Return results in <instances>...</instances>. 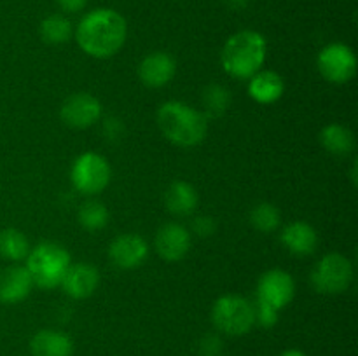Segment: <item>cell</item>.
Wrapping results in <instances>:
<instances>
[{
	"label": "cell",
	"mask_w": 358,
	"mask_h": 356,
	"mask_svg": "<svg viewBox=\"0 0 358 356\" xmlns=\"http://www.w3.org/2000/svg\"><path fill=\"white\" fill-rule=\"evenodd\" d=\"M73 34L79 47L87 56L105 59L122 49L128 37V24L117 10L100 7L84 14Z\"/></svg>",
	"instance_id": "cell-1"
},
{
	"label": "cell",
	"mask_w": 358,
	"mask_h": 356,
	"mask_svg": "<svg viewBox=\"0 0 358 356\" xmlns=\"http://www.w3.org/2000/svg\"><path fill=\"white\" fill-rule=\"evenodd\" d=\"M157 126L168 142L189 149L205 140L208 133V119L201 110L182 101H166L157 110Z\"/></svg>",
	"instance_id": "cell-2"
},
{
	"label": "cell",
	"mask_w": 358,
	"mask_h": 356,
	"mask_svg": "<svg viewBox=\"0 0 358 356\" xmlns=\"http://www.w3.org/2000/svg\"><path fill=\"white\" fill-rule=\"evenodd\" d=\"M268 54L264 35L255 30H241L231 35L220 52V63L227 75L250 79L262 68Z\"/></svg>",
	"instance_id": "cell-3"
},
{
	"label": "cell",
	"mask_w": 358,
	"mask_h": 356,
	"mask_svg": "<svg viewBox=\"0 0 358 356\" xmlns=\"http://www.w3.org/2000/svg\"><path fill=\"white\" fill-rule=\"evenodd\" d=\"M70 264L72 262L69 251L62 244L51 241L30 248L27 257V269L34 279V285L42 290L58 288Z\"/></svg>",
	"instance_id": "cell-4"
},
{
	"label": "cell",
	"mask_w": 358,
	"mask_h": 356,
	"mask_svg": "<svg viewBox=\"0 0 358 356\" xmlns=\"http://www.w3.org/2000/svg\"><path fill=\"white\" fill-rule=\"evenodd\" d=\"M212 321L220 334L240 337L254 328L255 307L245 297L224 295L213 304Z\"/></svg>",
	"instance_id": "cell-5"
},
{
	"label": "cell",
	"mask_w": 358,
	"mask_h": 356,
	"mask_svg": "<svg viewBox=\"0 0 358 356\" xmlns=\"http://www.w3.org/2000/svg\"><path fill=\"white\" fill-rule=\"evenodd\" d=\"M353 281V264L341 253H327L311 272V285L318 293L338 295L346 292Z\"/></svg>",
	"instance_id": "cell-6"
},
{
	"label": "cell",
	"mask_w": 358,
	"mask_h": 356,
	"mask_svg": "<svg viewBox=\"0 0 358 356\" xmlns=\"http://www.w3.org/2000/svg\"><path fill=\"white\" fill-rule=\"evenodd\" d=\"M110 164L96 152H84L73 161L70 180L73 188L84 195H96L110 184Z\"/></svg>",
	"instance_id": "cell-7"
},
{
	"label": "cell",
	"mask_w": 358,
	"mask_h": 356,
	"mask_svg": "<svg viewBox=\"0 0 358 356\" xmlns=\"http://www.w3.org/2000/svg\"><path fill=\"white\" fill-rule=\"evenodd\" d=\"M318 70L331 84H346L357 73V56L350 45L332 42L318 52Z\"/></svg>",
	"instance_id": "cell-8"
},
{
	"label": "cell",
	"mask_w": 358,
	"mask_h": 356,
	"mask_svg": "<svg viewBox=\"0 0 358 356\" xmlns=\"http://www.w3.org/2000/svg\"><path fill=\"white\" fill-rule=\"evenodd\" d=\"M294 295H296V281L292 274L283 269H271V271H266L259 279L255 304L280 313L292 302Z\"/></svg>",
	"instance_id": "cell-9"
},
{
	"label": "cell",
	"mask_w": 358,
	"mask_h": 356,
	"mask_svg": "<svg viewBox=\"0 0 358 356\" xmlns=\"http://www.w3.org/2000/svg\"><path fill=\"white\" fill-rule=\"evenodd\" d=\"M59 117L69 128L87 129L101 117V103L90 93H73L63 101Z\"/></svg>",
	"instance_id": "cell-10"
},
{
	"label": "cell",
	"mask_w": 358,
	"mask_h": 356,
	"mask_svg": "<svg viewBox=\"0 0 358 356\" xmlns=\"http://www.w3.org/2000/svg\"><path fill=\"white\" fill-rule=\"evenodd\" d=\"M108 257L115 267L136 269L149 257V244L138 234H121L110 243Z\"/></svg>",
	"instance_id": "cell-11"
},
{
	"label": "cell",
	"mask_w": 358,
	"mask_h": 356,
	"mask_svg": "<svg viewBox=\"0 0 358 356\" xmlns=\"http://www.w3.org/2000/svg\"><path fill=\"white\" fill-rule=\"evenodd\" d=\"M157 255L166 262H178L191 250V232L177 222L164 223L154 239Z\"/></svg>",
	"instance_id": "cell-12"
},
{
	"label": "cell",
	"mask_w": 358,
	"mask_h": 356,
	"mask_svg": "<svg viewBox=\"0 0 358 356\" xmlns=\"http://www.w3.org/2000/svg\"><path fill=\"white\" fill-rule=\"evenodd\" d=\"M100 283V272L94 265L79 262V264H70L63 276L62 288L69 297L76 300L87 299L93 295Z\"/></svg>",
	"instance_id": "cell-13"
},
{
	"label": "cell",
	"mask_w": 358,
	"mask_h": 356,
	"mask_svg": "<svg viewBox=\"0 0 358 356\" xmlns=\"http://www.w3.org/2000/svg\"><path fill=\"white\" fill-rule=\"evenodd\" d=\"M34 286L27 265H10L0 272V302L7 306L23 302Z\"/></svg>",
	"instance_id": "cell-14"
},
{
	"label": "cell",
	"mask_w": 358,
	"mask_h": 356,
	"mask_svg": "<svg viewBox=\"0 0 358 356\" xmlns=\"http://www.w3.org/2000/svg\"><path fill=\"white\" fill-rule=\"evenodd\" d=\"M177 72V63L168 52L156 51L147 54L138 65V77L143 86L163 87L170 82Z\"/></svg>",
	"instance_id": "cell-15"
},
{
	"label": "cell",
	"mask_w": 358,
	"mask_h": 356,
	"mask_svg": "<svg viewBox=\"0 0 358 356\" xmlns=\"http://www.w3.org/2000/svg\"><path fill=\"white\" fill-rule=\"evenodd\" d=\"M285 93V82L282 77L273 70H259L250 77L248 94L254 101L261 105H271L278 101Z\"/></svg>",
	"instance_id": "cell-16"
},
{
	"label": "cell",
	"mask_w": 358,
	"mask_h": 356,
	"mask_svg": "<svg viewBox=\"0 0 358 356\" xmlns=\"http://www.w3.org/2000/svg\"><path fill=\"white\" fill-rule=\"evenodd\" d=\"M282 243L290 253L306 257V255H311L317 250V230L310 223L303 222V220H296V222H290L282 230Z\"/></svg>",
	"instance_id": "cell-17"
},
{
	"label": "cell",
	"mask_w": 358,
	"mask_h": 356,
	"mask_svg": "<svg viewBox=\"0 0 358 356\" xmlns=\"http://www.w3.org/2000/svg\"><path fill=\"white\" fill-rule=\"evenodd\" d=\"M30 353L31 356H72L73 341L65 332L45 328L31 337Z\"/></svg>",
	"instance_id": "cell-18"
},
{
	"label": "cell",
	"mask_w": 358,
	"mask_h": 356,
	"mask_svg": "<svg viewBox=\"0 0 358 356\" xmlns=\"http://www.w3.org/2000/svg\"><path fill=\"white\" fill-rule=\"evenodd\" d=\"M198 201L196 188L184 180H175L164 192V205L175 216H189L198 206Z\"/></svg>",
	"instance_id": "cell-19"
},
{
	"label": "cell",
	"mask_w": 358,
	"mask_h": 356,
	"mask_svg": "<svg viewBox=\"0 0 358 356\" xmlns=\"http://www.w3.org/2000/svg\"><path fill=\"white\" fill-rule=\"evenodd\" d=\"M320 143L329 154L338 157L350 156L355 150V136L341 124H329L320 131Z\"/></svg>",
	"instance_id": "cell-20"
},
{
	"label": "cell",
	"mask_w": 358,
	"mask_h": 356,
	"mask_svg": "<svg viewBox=\"0 0 358 356\" xmlns=\"http://www.w3.org/2000/svg\"><path fill=\"white\" fill-rule=\"evenodd\" d=\"M30 253V243L20 229L0 230V257L9 262H21Z\"/></svg>",
	"instance_id": "cell-21"
},
{
	"label": "cell",
	"mask_w": 358,
	"mask_h": 356,
	"mask_svg": "<svg viewBox=\"0 0 358 356\" xmlns=\"http://www.w3.org/2000/svg\"><path fill=\"white\" fill-rule=\"evenodd\" d=\"M73 27L65 14H51L41 23V37L45 44L59 45L72 38Z\"/></svg>",
	"instance_id": "cell-22"
},
{
	"label": "cell",
	"mask_w": 358,
	"mask_h": 356,
	"mask_svg": "<svg viewBox=\"0 0 358 356\" xmlns=\"http://www.w3.org/2000/svg\"><path fill=\"white\" fill-rule=\"evenodd\" d=\"M201 103L203 114H205L206 119L222 117L231 105V93L220 84H210L203 91Z\"/></svg>",
	"instance_id": "cell-23"
},
{
	"label": "cell",
	"mask_w": 358,
	"mask_h": 356,
	"mask_svg": "<svg viewBox=\"0 0 358 356\" xmlns=\"http://www.w3.org/2000/svg\"><path fill=\"white\" fill-rule=\"evenodd\" d=\"M108 209L103 202L100 201H86L79 208V213H77V218H79V223L86 230H101L108 223Z\"/></svg>",
	"instance_id": "cell-24"
},
{
	"label": "cell",
	"mask_w": 358,
	"mask_h": 356,
	"mask_svg": "<svg viewBox=\"0 0 358 356\" xmlns=\"http://www.w3.org/2000/svg\"><path fill=\"white\" fill-rule=\"evenodd\" d=\"M280 222H282L280 209L271 202H259L250 212V223L259 232H273V230L278 229Z\"/></svg>",
	"instance_id": "cell-25"
},
{
	"label": "cell",
	"mask_w": 358,
	"mask_h": 356,
	"mask_svg": "<svg viewBox=\"0 0 358 356\" xmlns=\"http://www.w3.org/2000/svg\"><path fill=\"white\" fill-rule=\"evenodd\" d=\"M222 355V341L219 335H206L199 342V356H220Z\"/></svg>",
	"instance_id": "cell-26"
},
{
	"label": "cell",
	"mask_w": 358,
	"mask_h": 356,
	"mask_svg": "<svg viewBox=\"0 0 358 356\" xmlns=\"http://www.w3.org/2000/svg\"><path fill=\"white\" fill-rule=\"evenodd\" d=\"M217 223L212 216L203 215V216H196L194 222H192V230L198 234L199 237H208L215 232Z\"/></svg>",
	"instance_id": "cell-27"
},
{
	"label": "cell",
	"mask_w": 358,
	"mask_h": 356,
	"mask_svg": "<svg viewBox=\"0 0 358 356\" xmlns=\"http://www.w3.org/2000/svg\"><path fill=\"white\" fill-rule=\"evenodd\" d=\"M56 3H58V7L63 13L76 14L86 7L87 0H56Z\"/></svg>",
	"instance_id": "cell-28"
},
{
	"label": "cell",
	"mask_w": 358,
	"mask_h": 356,
	"mask_svg": "<svg viewBox=\"0 0 358 356\" xmlns=\"http://www.w3.org/2000/svg\"><path fill=\"white\" fill-rule=\"evenodd\" d=\"M226 2L233 9H245L248 6V0H226Z\"/></svg>",
	"instance_id": "cell-29"
},
{
	"label": "cell",
	"mask_w": 358,
	"mask_h": 356,
	"mask_svg": "<svg viewBox=\"0 0 358 356\" xmlns=\"http://www.w3.org/2000/svg\"><path fill=\"white\" fill-rule=\"evenodd\" d=\"M280 356H306L301 349H285Z\"/></svg>",
	"instance_id": "cell-30"
}]
</instances>
